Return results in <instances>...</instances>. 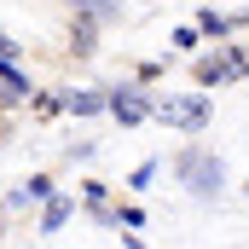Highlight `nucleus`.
I'll use <instances>...</instances> for the list:
<instances>
[{
  "mask_svg": "<svg viewBox=\"0 0 249 249\" xmlns=\"http://www.w3.org/2000/svg\"><path fill=\"white\" fill-rule=\"evenodd\" d=\"M180 168H186V186L197 191V197L220 191V162H214V157H203V151H186V157H180Z\"/></svg>",
  "mask_w": 249,
  "mask_h": 249,
  "instance_id": "nucleus-1",
  "label": "nucleus"
},
{
  "mask_svg": "<svg viewBox=\"0 0 249 249\" xmlns=\"http://www.w3.org/2000/svg\"><path fill=\"white\" fill-rule=\"evenodd\" d=\"M105 105L116 110V122H122V127H139V122H145V93H139V87H122V93H110Z\"/></svg>",
  "mask_w": 249,
  "mask_h": 249,
  "instance_id": "nucleus-2",
  "label": "nucleus"
},
{
  "mask_svg": "<svg viewBox=\"0 0 249 249\" xmlns=\"http://www.w3.org/2000/svg\"><path fill=\"white\" fill-rule=\"evenodd\" d=\"M162 116H168V122H180V127H203V122H209V105H203V99H168V105H162Z\"/></svg>",
  "mask_w": 249,
  "mask_h": 249,
  "instance_id": "nucleus-3",
  "label": "nucleus"
},
{
  "mask_svg": "<svg viewBox=\"0 0 249 249\" xmlns=\"http://www.w3.org/2000/svg\"><path fill=\"white\" fill-rule=\"evenodd\" d=\"M29 93H35V81H23L18 64L0 58V105H18V99H29Z\"/></svg>",
  "mask_w": 249,
  "mask_h": 249,
  "instance_id": "nucleus-4",
  "label": "nucleus"
},
{
  "mask_svg": "<svg viewBox=\"0 0 249 249\" xmlns=\"http://www.w3.org/2000/svg\"><path fill=\"white\" fill-rule=\"evenodd\" d=\"M232 70H238V58H203L197 64V81H226Z\"/></svg>",
  "mask_w": 249,
  "mask_h": 249,
  "instance_id": "nucleus-5",
  "label": "nucleus"
},
{
  "mask_svg": "<svg viewBox=\"0 0 249 249\" xmlns=\"http://www.w3.org/2000/svg\"><path fill=\"white\" fill-rule=\"evenodd\" d=\"M64 105L75 116H93V110H105V93H64Z\"/></svg>",
  "mask_w": 249,
  "mask_h": 249,
  "instance_id": "nucleus-6",
  "label": "nucleus"
},
{
  "mask_svg": "<svg viewBox=\"0 0 249 249\" xmlns=\"http://www.w3.org/2000/svg\"><path fill=\"white\" fill-rule=\"evenodd\" d=\"M64 220H70V197H47V220H41V232H58Z\"/></svg>",
  "mask_w": 249,
  "mask_h": 249,
  "instance_id": "nucleus-7",
  "label": "nucleus"
},
{
  "mask_svg": "<svg viewBox=\"0 0 249 249\" xmlns=\"http://www.w3.org/2000/svg\"><path fill=\"white\" fill-rule=\"evenodd\" d=\"M151 180H157V162H139V168L127 174V186H133V191H145V186H151Z\"/></svg>",
  "mask_w": 249,
  "mask_h": 249,
  "instance_id": "nucleus-8",
  "label": "nucleus"
},
{
  "mask_svg": "<svg viewBox=\"0 0 249 249\" xmlns=\"http://www.w3.org/2000/svg\"><path fill=\"white\" fill-rule=\"evenodd\" d=\"M197 23H203V35H226V29H232V18H214V12H203Z\"/></svg>",
  "mask_w": 249,
  "mask_h": 249,
  "instance_id": "nucleus-9",
  "label": "nucleus"
},
{
  "mask_svg": "<svg viewBox=\"0 0 249 249\" xmlns=\"http://www.w3.org/2000/svg\"><path fill=\"white\" fill-rule=\"evenodd\" d=\"M23 197H53V180H47V174H35V180L23 186Z\"/></svg>",
  "mask_w": 249,
  "mask_h": 249,
  "instance_id": "nucleus-10",
  "label": "nucleus"
},
{
  "mask_svg": "<svg viewBox=\"0 0 249 249\" xmlns=\"http://www.w3.org/2000/svg\"><path fill=\"white\" fill-rule=\"evenodd\" d=\"M0 58H6V64H18V41H12V35H0Z\"/></svg>",
  "mask_w": 249,
  "mask_h": 249,
  "instance_id": "nucleus-11",
  "label": "nucleus"
}]
</instances>
